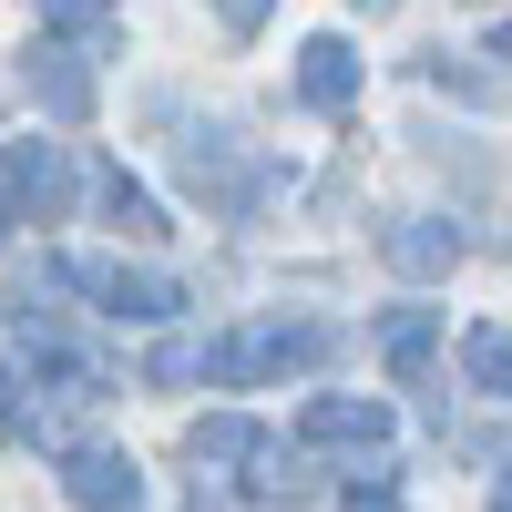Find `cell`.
<instances>
[{
    "label": "cell",
    "mask_w": 512,
    "mask_h": 512,
    "mask_svg": "<svg viewBox=\"0 0 512 512\" xmlns=\"http://www.w3.org/2000/svg\"><path fill=\"white\" fill-rule=\"evenodd\" d=\"M318 349H328L318 328H287V318H256V328H236V338H226V349L205 359V369H216V379H236V390H256V379H277V369H308Z\"/></svg>",
    "instance_id": "obj_1"
},
{
    "label": "cell",
    "mask_w": 512,
    "mask_h": 512,
    "mask_svg": "<svg viewBox=\"0 0 512 512\" xmlns=\"http://www.w3.org/2000/svg\"><path fill=\"white\" fill-rule=\"evenodd\" d=\"M0 185H11V216L21 226H62V205H72V164H62V144H11L0 154Z\"/></svg>",
    "instance_id": "obj_2"
},
{
    "label": "cell",
    "mask_w": 512,
    "mask_h": 512,
    "mask_svg": "<svg viewBox=\"0 0 512 512\" xmlns=\"http://www.w3.org/2000/svg\"><path fill=\"white\" fill-rule=\"evenodd\" d=\"M62 277H72L82 297H103L113 318H134V328H154V318H175V308H185V287H175V277H134V267H103V256H72Z\"/></svg>",
    "instance_id": "obj_3"
},
{
    "label": "cell",
    "mask_w": 512,
    "mask_h": 512,
    "mask_svg": "<svg viewBox=\"0 0 512 512\" xmlns=\"http://www.w3.org/2000/svg\"><path fill=\"white\" fill-rule=\"evenodd\" d=\"M62 492H72L82 512H134V502H144V461L113 451V441H82V451L62 461Z\"/></svg>",
    "instance_id": "obj_4"
},
{
    "label": "cell",
    "mask_w": 512,
    "mask_h": 512,
    "mask_svg": "<svg viewBox=\"0 0 512 512\" xmlns=\"http://www.w3.org/2000/svg\"><path fill=\"white\" fill-rule=\"evenodd\" d=\"M21 82H31V103L52 113V123H82V113H93V72H82L62 41H31V52H21Z\"/></svg>",
    "instance_id": "obj_5"
},
{
    "label": "cell",
    "mask_w": 512,
    "mask_h": 512,
    "mask_svg": "<svg viewBox=\"0 0 512 512\" xmlns=\"http://www.w3.org/2000/svg\"><path fill=\"white\" fill-rule=\"evenodd\" d=\"M297 103H318V113H349L359 103V52L338 31H318L308 52H297Z\"/></svg>",
    "instance_id": "obj_6"
},
{
    "label": "cell",
    "mask_w": 512,
    "mask_h": 512,
    "mask_svg": "<svg viewBox=\"0 0 512 512\" xmlns=\"http://www.w3.org/2000/svg\"><path fill=\"white\" fill-rule=\"evenodd\" d=\"M379 256H390L400 277H451V267H461V226H441V216H400L390 236H379Z\"/></svg>",
    "instance_id": "obj_7"
},
{
    "label": "cell",
    "mask_w": 512,
    "mask_h": 512,
    "mask_svg": "<svg viewBox=\"0 0 512 512\" xmlns=\"http://www.w3.org/2000/svg\"><path fill=\"white\" fill-rule=\"evenodd\" d=\"M297 441L379 451V441H390V410H379V400H308V410H297Z\"/></svg>",
    "instance_id": "obj_8"
},
{
    "label": "cell",
    "mask_w": 512,
    "mask_h": 512,
    "mask_svg": "<svg viewBox=\"0 0 512 512\" xmlns=\"http://www.w3.org/2000/svg\"><path fill=\"white\" fill-rule=\"evenodd\" d=\"M93 205H103V216L123 226V236H164V205L134 185V175H123V164H103V185H93Z\"/></svg>",
    "instance_id": "obj_9"
},
{
    "label": "cell",
    "mask_w": 512,
    "mask_h": 512,
    "mask_svg": "<svg viewBox=\"0 0 512 512\" xmlns=\"http://www.w3.org/2000/svg\"><path fill=\"white\" fill-rule=\"evenodd\" d=\"M461 369H472V390H492V400H512V328H461Z\"/></svg>",
    "instance_id": "obj_10"
},
{
    "label": "cell",
    "mask_w": 512,
    "mask_h": 512,
    "mask_svg": "<svg viewBox=\"0 0 512 512\" xmlns=\"http://www.w3.org/2000/svg\"><path fill=\"white\" fill-rule=\"evenodd\" d=\"M431 349H441V318H431V308L390 318V338H379V359H390L400 379H420V369H431Z\"/></svg>",
    "instance_id": "obj_11"
},
{
    "label": "cell",
    "mask_w": 512,
    "mask_h": 512,
    "mask_svg": "<svg viewBox=\"0 0 512 512\" xmlns=\"http://www.w3.org/2000/svg\"><path fill=\"white\" fill-rule=\"evenodd\" d=\"M256 441H267V431H256V420H236V410H216V420H195V431H185L195 461H246Z\"/></svg>",
    "instance_id": "obj_12"
},
{
    "label": "cell",
    "mask_w": 512,
    "mask_h": 512,
    "mask_svg": "<svg viewBox=\"0 0 512 512\" xmlns=\"http://www.w3.org/2000/svg\"><path fill=\"white\" fill-rule=\"evenodd\" d=\"M41 21H62V31H82V41H103L113 31V0H31Z\"/></svg>",
    "instance_id": "obj_13"
},
{
    "label": "cell",
    "mask_w": 512,
    "mask_h": 512,
    "mask_svg": "<svg viewBox=\"0 0 512 512\" xmlns=\"http://www.w3.org/2000/svg\"><path fill=\"white\" fill-rule=\"evenodd\" d=\"M267 11H277V0H216V21H226V31H236V41H246V31H256V21H267Z\"/></svg>",
    "instance_id": "obj_14"
},
{
    "label": "cell",
    "mask_w": 512,
    "mask_h": 512,
    "mask_svg": "<svg viewBox=\"0 0 512 512\" xmlns=\"http://www.w3.org/2000/svg\"><path fill=\"white\" fill-rule=\"evenodd\" d=\"M338 512H410V502H400V492H349Z\"/></svg>",
    "instance_id": "obj_15"
},
{
    "label": "cell",
    "mask_w": 512,
    "mask_h": 512,
    "mask_svg": "<svg viewBox=\"0 0 512 512\" xmlns=\"http://www.w3.org/2000/svg\"><path fill=\"white\" fill-rule=\"evenodd\" d=\"M0 431H21V390H11V359H0Z\"/></svg>",
    "instance_id": "obj_16"
},
{
    "label": "cell",
    "mask_w": 512,
    "mask_h": 512,
    "mask_svg": "<svg viewBox=\"0 0 512 512\" xmlns=\"http://www.w3.org/2000/svg\"><path fill=\"white\" fill-rule=\"evenodd\" d=\"M492 62H512V21H502V31H492Z\"/></svg>",
    "instance_id": "obj_17"
},
{
    "label": "cell",
    "mask_w": 512,
    "mask_h": 512,
    "mask_svg": "<svg viewBox=\"0 0 512 512\" xmlns=\"http://www.w3.org/2000/svg\"><path fill=\"white\" fill-rule=\"evenodd\" d=\"M502 512H512V482H502Z\"/></svg>",
    "instance_id": "obj_18"
},
{
    "label": "cell",
    "mask_w": 512,
    "mask_h": 512,
    "mask_svg": "<svg viewBox=\"0 0 512 512\" xmlns=\"http://www.w3.org/2000/svg\"><path fill=\"white\" fill-rule=\"evenodd\" d=\"M369 11H390V0H369Z\"/></svg>",
    "instance_id": "obj_19"
},
{
    "label": "cell",
    "mask_w": 512,
    "mask_h": 512,
    "mask_svg": "<svg viewBox=\"0 0 512 512\" xmlns=\"http://www.w3.org/2000/svg\"><path fill=\"white\" fill-rule=\"evenodd\" d=\"M0 236H11V216H0Z\"/></svg>",
    "instance_id": "obj_20"
}]
</instances>
